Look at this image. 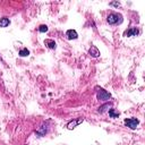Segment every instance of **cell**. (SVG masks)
<instances>
[{
  "label": "cell",
  "mask_w": 145,
  "mask_h": 145,
  "mask_svg": "<svg viewBox=\"0 0 145 145\" xmlns=\"http://www.w3.org/2000/svg\"><path fill=\"white\" fill-rule=\"evenodd\" d=\"M83 121H84V118H77V119H74V120H71L70 122H68V125H67V128L68 129H74L76 128L79 124H82Z\"/></svg>",
  "instance_id": "4"
},
{
  "label": "cell",
  "mask_w": 145,
  "mask_h": 145,
  "mask_svg": "<svg viewBox=\"0 0 145 145\" xmlns=\"http://www.w3.org/2000/svg\"><path fill=\"white\" fill-rule=\"evenodd\" d=\"M138 119L136 118H128V119H125V125L128 127L130 129H136V127L138 126Z\"/></svg>",
  "instance_id": "3"
},
{
  "label": "cell",
  "mask_w": 145,
  "mask_h": 145,
  "mask_svg": "<svg viewBox=\"0 0 145 145\" xmlns=\"http://www.w3.org/2000/svg\"><path fill=\"white\" fill-rule=\"evenodd\" d=\"M39 31L41 33H46L47 31H48V26L47 25H41L40 27H39Z\"/></svg>",
  "instance_id": "13"
},
{
  "label": "cell",
  "mask_w": 145,
  "mask_h": 145,
  "mask_svg": "<svg viewBox=\"0 0 145 145\" xmlns=\"http://www.w3.org/2000/svg\"><path fill=\"white\" fill-rule=\"evenodd\" d=\"M88 53L91 54L92 57H94V58H98L100 56V51L98 50V48L94 47V46H92L91 48H90V50H88Z\"/></svg>",
  "instance_id": "7"
},
{
  "label": "cell",
  "mask_w": 145,
  "mask_h": 145,
  "mask_svg": "<svg viewBox=\"0 0 145 145\" xmlns=\"http://www.w3.org/2000/svg\"><path fill=\"white\" fill-rule=\"evenodd\" d=\"M111 5H112V6H118V7H119V6H120V3H119V2H112Z\"/></svg>",
  "instance_id": "14"
},
{
  "label": "cell",
  "mask_w": 145,
  "mask_h": 145,
  "mask_svg": "<svg viewBox=\"0 0 145 145\" xmlns=\"http://www.w3.org/2000/svg\"><path fill=\"white\" fill-rule=\"evenodd\" d=\"M107 22H108L110 25H117V24H120L122 22V16L118 13H111V14H109L108 18H107Z\"/></svg>",
  "instance_id": "1"
},
{
  "label": "cell",
  "mask_w": 145,
  "mask_h": 145,
  "mask_svg": "<svg viewBox=\"0 0 145 145\" xmlns=\"http://www.w3.org/2000/svg\"><path fill=\"white\" fill-rule=\"evenodd\" d=\"M109 108H111V103H105V104H103V105H101V107H100L98 111H99L100 113H103V112H104L107 109H109Z\"/></svg>",
  "instance_id": "10"
},
{
  "label": "cell",
  "mask_w": 145,
  "mask_h": 145,
  "mask_svg": "<svg viewBox=\"0 0 145 145\" xmlns=\"http://www.w3.org/2000/svg\"><path fill=\"white\" fill-rule=\"evenodd\" d=\"M44 44H46V47L49 48V49H56V47H57L56 42H54L53 40H50V39L44 40Z\"/></svg>",
  "instance_id": "8"
},
{
  "label": "cell",
  "mask_w": 145,
  "mask_h": 145,
  "mask_svg": "<svg viewBox=\"0 0 145 145\" xmlns=\"http://www.w3.org/2000/svg\"><path fill=\"white\" fill-rule=\"evenodd\" d=\"M96 98H98V100H100V101H108V100L111 98V94L110 93H108L105 91V90H103L102 87H96Z\"/></svg>",
  "instance_id": "2"
},
{
  "label": "cell",
  "mask_w": 145,
  "mask_h": 145,
  "mask_svg": "<svg viewBox=\"0 0 145 145\" xmlns=\"http://www.w3.org/2000/svg\"><path fill=\"white\" fill-rule=\"evenodd\" d=\"M140 34V30L136 29V27H132V29L125 31V33H124V35L125 36H136Z\"/></svg>",
  "instance_id": "5"
},
{
  "label": "cell",
  "mask_w": 145,
  "mask_h": 145,
  "mask_svg": "<svg viewBox=\"0 0 145 145\" xmlns=\"http://www.w3.org/2000/svg\"><path fill=\"white\" fill-rule=\"evenodd\" d=\"M9 24H10V20L7 18V17L0 18V27H7Z\"/></svg>",
  "instance_id": "9"
},
{
  "label": "cell",
  "mask_w": 145,
  "mask_h": 145,
  "mask_svg": "<svg viewBox=\"0 0 145 145\" xmlns=\"http://www.w3.org/2000/svg\"><path fill=\"white\" fill-rule=\"evenodd\" d=\"M30 54V51L26 49V48H24V49H22L19 51V56L20 57H27Z\"/></svg>",
  "instance_id": "12"
},
{
  "label": "cell",
  "mask_w": 145,
  "mask_h": 145,
  "mask_svg": "<svg viewBox=\"0 0 145 145\" xmlns=\"http://www.w3.org/2000/svg\"><path fill=\"white\" fill-rule=\"evenodd\" d=\"M66 35H67V37L69 40H76L78 37V34H77V32H76L75 30H68Z\"/></svg>",
  "instance_id": "6"
},
{
  "label": "cell",
  "mask_w": 145,
  "mask_h": 145,
  "mask_svg": "<svg viewBox=\"0 0 145 145\" xmlns=\"http://www.w3.org/2000/svg\"><path fill=\"white\" fill-rule=\"evenodd\" d=\"M109 116L111 117V118H118V117H119V112H116L115 109H110L109 110Z\"/></svg>",
  "instance_id": "11"
}]
</instances>
